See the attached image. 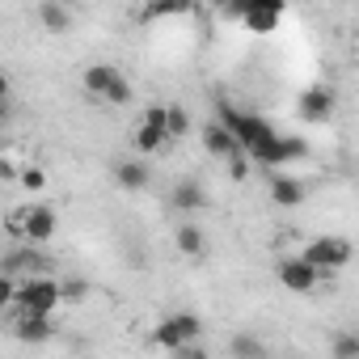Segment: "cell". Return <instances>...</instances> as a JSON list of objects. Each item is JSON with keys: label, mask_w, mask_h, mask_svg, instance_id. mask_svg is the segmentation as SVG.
Wrapping results in <instances>:
<instances>
[{"label": "cell", "mask_w": 359, "mask_h": 359, "mask_svg": "<svg viewBox=\"0 0 359 359\" xmlns=\"http://www.w3.org/2000/svg\"><path fill=\"white\" fill-rule=\"evenodd\" d=\"M169 203H173L177 212L195 216V212H203V208H208V191H203V182H195V177H177L173 191H169Z\"/></svg>", "instance_id": "9"}, {"label": "cell", "mask_w": 359, "mask_h": 359, "mask_svg": "<svg viewBox=\"0 0 359 359\" xmlns=\"http://www.w3.org/2000/svg\"><path fill=\"white\" fill-rule=\"evenodd\" d=\"M229 355H233V359H266L271 351H266V342H262L258 334H245V330H241V334L229 338Z\"/></svg>", "instance_id": "17"}, {"label": "cell", "mask_w": 359, "mask_h": 359, "mask_svg": "<svg viewBox=\"0 0 359 359\" xmlns=\"http://www.w3.org/2000/svg\"><path fill=\"white\" fill-rule=\"evenodd\" d=\"M0 97H13V85H9V76L0 72Z\"/></svg>", "instance_id": "28"}, {"label": "cell", "mask_w": 359, "mask_h": 359, "mask_svg": "<svg viewBox=\"0 0 359 359\" xmlns=\"http://www.w3.org/2000/svg\"><path fill=\"white\" fill-rule=\"evenodd\" d=\"M304 195H309V187L300 182V177H292V173H275L271 177V203L275 208H300Z\"/></svg>", "instance_id": "12"}, {"label": "cell", "mask_w": 359, "mask_h": 359, "mask_svg": "<svg viewBox=\"0 0 359 359\" xmlns=\"http://www.w3.org/2000/svg\"><path fill=\"white\" fill-rule=\"evenodd\" d=\"M13 338L30 342V346H43L55 338V317H30V313H18L13 321Z\"/></svg>", "instance_id": "10"}, {"label": "cell", "mask_w": 359, "mask_h": 359, "mask_svg": "<svg viewBox=\"0 0 359 359\" xmlns=\"http://www.w3.org/2000/svg\"><path fill=\"white\" fill-rule=\"evenodd\" d=\"M114 182H118L123 191H144V187L152 182V169H148L144 161H118V165H114Z\"/></svg>", "instance_id": "14"}, {"label": "cell", "mask_w": 359, "mask_h": 359, "mask_svg": "<svg viewBox=\"0 0 359 359\" xmlns=\"http://www.w3.org/2000/svg\"><path fill=\"white\" fill-rule=\"evenodd\" d=\"M13 287H18V283H13L9 275H0V313L13 309Z\"/></svg>", "instance_id": "25"}, {"label": "cell", "mask_w": 359, "mask_h": 359, "mask_svg": "<svg viewBox=\"0 0 359 359\" xmlns=\"http://www.w3.org/2000/svg\"><path fill=\"white\" fill-rule=\"evenodd\" d=\"M250 169H254V165H250V156H245V152H233V156H229V173H233V182H245Z\"/></svg>", "instance_id": "24"}, {"label": "cell", "mask_w": 359, "mask_h": 359, "mask_svg": "<svg viewBox=\"0 0 359 359\" xmlns=\"http://www.w3.org/2000/svg\"><path fill=\"white\" fill-rule=\"evenodd\" d=\"M330 359H359V338L351 330H338L334 334V355Z\"/></svg>", "instance_id": "22"}, {"label": "cell", "mask_w": 359, "mask_h": 359, "mask_svg": "<svg viewBox=\"0 0 359 359\" xmlns=\"http://www.w3.org/2000/svg\"><path fill=\"white\" fill-rule=\"evenodd\" d=\"M55 262L43 254V250H34V245H13L5 258H0V275H9L13 283L18 279H30V275H47Z\"/></svg>", "instance_id": "6"}, {"label": "cell", "mask_w": 359, "mask_h": 359, "mask_svg": "<svg viewBox=\"0 0 359 359\" xmlns=\"http://www.w3.org/2000/svg\"><path fill=\"white\" fill-rule=\"evenodd\" d=\"M317 275H330V271H342L351 262V241L346 237H313L300 254Z\"/></svg>", "instance_id": "5"}, {"label": "cell", "mask_w": 359, "mask_h": 359, "mask_svg": "<svg viewBox=\"0 0 359 359\" xmlns=\"http://www.w3.org/2000/svg\"><path fill=\"white\" fill-rule=\"evenodd\" d=\"M60 304H64V292H60V279L55 275H30V279H18V287H13V309L18 313L55 317Z\"/></svg>", "instance_id": "1"}, {"label": "cell", "mask_w": 359, "mask_h": 359, "mask_svg": "<svg viewBox=\"0 0 359 359\" xmlns=\"http://www.w3.org/2000/svg\"><path fill=\"white\" fill-rule=\"evenodd\" d=\"M165 135L169 140H187L191 135V114L182 106H165Z\"/></svg>", "instance_id": "20"}, {"label": "cell", "mask_w": 359, "mask_h": 359, "mask_svg": "<svg viewBox=\"0 0 359 359\" xmlns=\"http://www.w3.org/2000/svg\"><path fill=\"white\" fill-rule=\"evenodd\" d=\"M18 182H22L26 191H43V187H47V173L34 169V165H26V169H18Z\"/></svg>", "instance_id": "23"}, {"label": "cell", "mask_w": 359, "mask_h": 359, "mask_svg": "<svg viewBox=\"0 0 359 359\" xmlns=\"http://www.w3.org/2000/svg\"><path fill=\"white\" fill-rule=\"evenodd\" d=\"M114 64H89L85 68V76H81V85H85V93L89 97H106V89H110V81H114Z\"/></svg>", "instance_id": "16"}, {"label": "cell", "mask_w": 359, "mask_h": 359, "mask_svg": "<svg viewBox=\"0 0 359 359\" xmlns=\"http://www.w3.org/2000/svg\"><path fill=\"white\" fill-rule=\"evenodd\" d=\"M55 229H60V216L47 203H30V208L9 216V233L18 237V245H34L39 250V245H47L55 237Z\"/></svg>", "instance_id": "2"}, {"label": "cell", "mask_w": 359, "mask_h": 359, "mask_svg": "<svg viewBox=\"0 0 359 359\" xmlns=\"http://www.w3.org/2000/svg\"><path fill=\"white\" fill-rule=\"evenodd\" d=\"M173 245L182 250L187 258H199V254H203V229H199V224H177Z\"/></svg>", "instance_id": "19"}, {"label": "cell", "mask_w": 359, "mask_h": 359, "mask_svg": "<svg viewBox=\"0 0 359 359\" xmlns=\"http://www.w3.org/2000/svg\"><path fill=\"white\" fill-rule=\"evenodd\" d=\"M250 165H262V169H279V165H292V161H304L309 156V144L300 135H271L266 144H258L254 152H245Z\"/></svg>", "instance_id": "4"}, {"label": "cell", "mask_w": 359, "mask_h": 359, "mask_svg": "<svg viewBox=\"0 0 359 359\" xmlns=\"http://www.w3.org/2000/svg\"><path fill=\"white\" fill-rule=\"evenodd\" d=\"M300 114H304L309 123H325V118L334 114V93H330L325 85L304 89V93H300Z\"/></svg>", "instance_id": "13"}, {"label": "cell", "mask_w": 359, "mask_h": 359, "mask_svg": "<svg viewBox=\"0 0 359 359\" xmlns=\"http://www.w3.org/2000/svg\"><path fill=\"white\" fill-rule=\"evenodd\" d=\"M39 22H43L51 34H64V30L72 26V13H68L64 5H55V0H43V5H39Z\"/></svg>", "instance_id": "18"}, {"label": "cell", "mask_w": 359, "mask_h": 359, "mask_svg": "<svg viewBox=\"0 0 359 359\" xmlns=\"http://www.w3.org/2000/svg\"><path fill=\"white\" fill-rule=\"evenodd\" d=\"M275 275H279V283H283L287 292H313V287H317V279H321V275H317V271L300 258V254L283 258V262L275 266Z\"/></svg>", "instance_id": "8"}, {"label": "cell", "mask_w": 359, "mask_h": 359, "mask_svg": "<svg viewBox=\"0 0 359 359\" xmlns=\"http://www.w3.org/2000/svg\"><path fill=\"white\" fill-rule=\"evenodd\" d=\"M0 177H18V169H13L9 161H0Z\"/></svg>", "instance_id": "29"}, {"label": "cell", "mask_w": 359, "mask_h": 359, "mask_svg": "<svg viewBox=\"0 0 359 359\" xmlns=\"http://www.w3.org/2000/svg\"><path fill=\"white\" fill-rule=\"evenodd\" d=\"M131 144H135V152H144V156L169 144V135H165V106H148V110H144V118H140Z\"/></svg>", "instance_id": "7"}, {"label": "cell", "mask_w": 359, "mask_h": 359, "mask_svg": "<svg viewBox=\"0 0 359 359\" xmlns=\"http://www.w3.org/2000/svg\"><path fill=\"white\" fill-rule=\"evenodd\" d=\"M131 97H135L131 81H127L123 72H114V81H110V89H106V97H102V102H110V106H127Z\"/></svg>", "instance_id": "21"}, {"label": "cell", "mask_w": 359, "mask_h": 359, "mask_svg": "<svg viewBox=\"0 0 359 359\" xmlns=\"http://www.w3.org/2000/svg\"><path fill=\"white\" fill-rule=\"evenodd\" d=\"M13 123V97H0V127Z\"/></svg>", "instance_id": "27"}, {"label": "cell", "mask_w": 359, "mask_h": 359, "mask_svg": "<svg viewBox=\"0 0 359 359\" xmlns=\"http://www.w3.org/2000/svg\"><path fill=\"white\" fill-rule=\"evenodd\" d=\"M199 140H203V148H208L212 156H220V161H229L233 152H241V148H237V140H233L220 123H208V127L199 131Z\"/></svg>", "instance_id": "15"}, {"label": "cell", "mask_w": 359, "mask_h": 359, "mask_svg": "<svg viewBox=\"0 0 359 359\" xmlns=\"http://www.w3.org/2000/svg\"><path fill=\"white\" fill-rule=\"evenodd\" d=\"M241 22H245V30H254V34H271V30L283 22V5H275V0H258V5H250V9L241 13Z\"/></svg>", "instance_id": "11"}, {"label": "cell", "mask_w": 359, "mask_h": 359, "mask_svg": "<svg viewBox=\"0 0 359 359\" xmlns=\"http://www.w3.org/2000/svg\"><path fill=\"white\" fill-rule=\"evenodd\" d=\"M203 338V321L195 313H169L152 325V346L161 351H177V346H191Z\"/></svg>", "instance_id": "3"}, {"label": "cell", "mask_w": 359, "mask_h": 359, "mask_svg": "<svg viewBox=\"0 0 359 359\" xmlns=\"http://www.w3.org/2000/svg\"><path fill=\"white\" fill-rule=\"evenodd\" d=\"M173 359H208V351L199 346V342H191V346H177V351H169Z\"/></svg>", "instance_id": "26"}]
</instances>
